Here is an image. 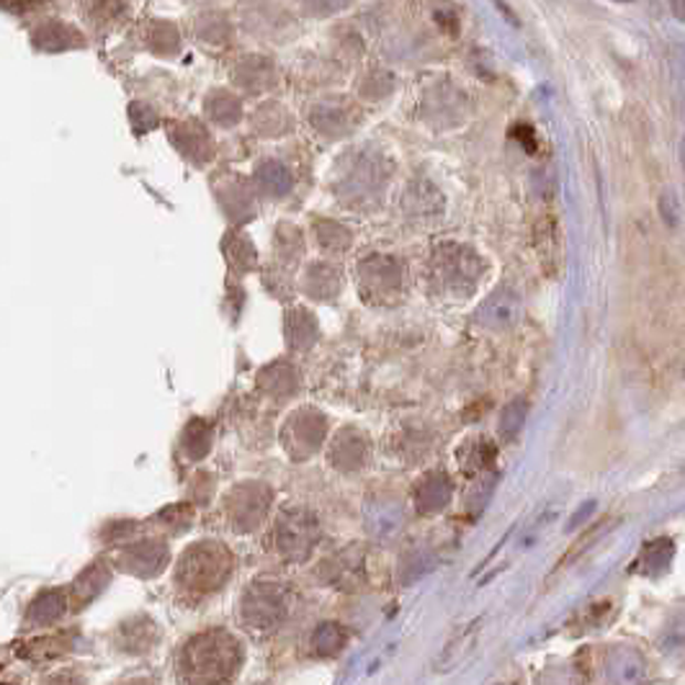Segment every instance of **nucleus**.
Returning a JSON list of instances; mask_svg holds the SVG:
<instances>
[{
	"mask_svg": "<svg viewBox=\"0 0 685 685\" xmlns=\"http://www.w3.org/2000/svg\"><path fill=\"white\" fill-rule=\"evenodd\" d=\"M243 652L238 640L224 632H212L193 640L186 647V671H191L189 681H224L238 671Z\"/></svg>",
	"mask_w": 685,
	"mask_h": 685,
	"instance_id": "f257e3e1",
	"label": "nucleus"
},
{
	"mask_svg": "<svg viewBox=\"0 0 685 685\" xmlns=\"http://www.w3.org/2000/svg\"><path fill=\"white\" fill-rule=\"evenodd\" d=\"M431 276L441 292L449 297H466L474 292L482 276V261L470 247L446 243L433 251Z\"/></svg>",
	"mask_w": 685,
	"mask_h": 685,
	"instance_id": "f03ea898",
	"label": "nucleus"
},
{
	"mask_svg": "<svg viewBox=\"0 0 685 685\" xmlns=\"http://www.w3.org/2000/svg\"><path fill=\"white\" fill-rule=\"evenodd\" d=\"M232 557L217 541H201L181 557L178 582L197 593H212L230 578Z\"/></svg>",
	"mask_w": 685,
	"mask_h": 685,
	"instance_id": "7ed1b4c3",
	"label": "nucleus"
},
{
	"mask_svg": "<svg viewBox=\"0 0 685 685\" xmlns=\"http://www.w3.org/2000/svg\"><path fill=\"white\" fill-rule=\"evenodd\" d=\"M317 539H320V526L309 516L307 510H286L278 518L276 526V544L282 555L292 562H302L315 549Z\"/></svg>",
	"mask_w": 685,
	"mask_h": 685,
	"instance_id": "20e7f679",
	"label": "nucleus"
},
{
	"mask_svg": "<svg viewBox=\"0 0 685 685\" xmlns=\"http://www.w3.org/2000/svg\"><path fill=\"white\" fill-rule=\"evenodd\" d=\"M358 284L361 294L371 302H384L400 294L402 286V268L400 263L389 255H371L358 266Z\"/></svg>",
	"mask_w": 685,
	"mask_h": 685,
	"instance_id": "39448f33",
	"label": "nucleus"
},
{
	"mask_svg": "<svg viewBox=\"0 0 685 685\" xmlns=\"http://www.w3.org/2000/svg\"><path fill=\"white\" fill-rule=\"evenodd\" d=\"M325 431H328V423L320 412L299 410L284 428V446L294 459H307L323 446Z\"/></svg>",
	"mask_w": 685,
	"mask_h": 685,
	"instance_id": "423d86ee",
	"label": "nucleus"
},
{
	"mask_svg": "<svg viewBox=\"0 0 685 685\" xmlns=\"http://www.w3.org/2000/svg\"><path fill=\"white\" fill-rule=\"evenodd\" d=\"M286 616L284 593L271 582H255L243 596V621L253 629H271Z\"/></svg>",
	"mask_w": 685,
	"mask_h": 685,
	"instance_id": "0eeeda50",
	"label": "nucleus"
},
{
	"mask_svg": "<svg viewBox=\"0 0 685 685\" xmlns=\"http://www.w3.org/2000/svg\"><path fill=\"white\" fill-rule=\"evenodd\" d=\"M271 493L261 485H240L230 495V516L240 531H253L261 526L263 516L268 513Z\"/></svg>",
	"mask_w": 685,
	"mask_h": 685,
	"instance_id": "6e6552de",
	"label": "nucleus"
},
{
	"mask_svg": "<svg viewBox=\"0 0 685 685\" xmlns=\"http://www.w3.org/2000/svg\"><path fill=\"white\" fill-rule=\"evenodd\" d=\"M520 320V299L516 292L500 289L477 309V323L487 330H510Z\"/></svg>",
	"mask_w": 685,
	"mask_h": 685,
	"instance_id": "1a4fd4ad",
	"label": "nucleus"
},
{
	"mask_svg": "<svg viewBox=\"0 0 685 685\" xmlns=\"http://www.w3.org/2000/svg\"><path fill=\"white\" fill-rule=\"evenodd\" d=\"M168 562V549L160 541H137L122 551V565L139 578H152Z\"/></svg>",
	"mask_w": 685,
	"mask_h": 685,
	"instance_id": "9d476101",
	"label": "nucleus"
},
{
	"mask_svg": "<svg viewBox=\"0 0 685 685\" xmlns=\"http://www.w3.org/2000/svg\"><path fill=\"white\" fill-rule=\"evenodd\" d=\"M366 454H369V446H366V439L354 428H346L336 435L330 449V462L333 466H338L342 472H354L361 470L366 462Z\"/></svg>",
	"mask_w": 685,
	"mask_h": 685,
	"instance_id": "9b49d317",
	"label": "nucleus"
},
{
	"mask_svg": "<svg viewBox=\"0 0 685 685\" xmlns=\"http://www.w3.org/2000/svg\"><path fill=\"white\" fill-rule=\"evenodd\" d=\"M451 493V479L443 472H428L415 487V508L420 513H439L449 505Z\"/></svg>",
	"mask_w": 685,
	"mask_h": 685,
	"instance_id": "f8f14e48",
	"label": "nucleus"
},
{
	"mask_svg": "<svg viewBox=\"0 0 685 685\" xmlns=\"http://www.w3.org/2000/svg\"><path fill=\"white\" fill-rule=\"evenodd\" d=\"M605 665H609V678L613 683H636L644 678V660L629 647L611 650Z\"/></svg>",
	"mask_w": 685,
	"mask_h": 685,
	"instance_id": "ddd939ff",
	"label": "nucleus"
},
{
	"mask_svg": "<svg viewBox=\"0 0 685 685\" xmlns=\"http://www.w3.org/2000/svg\"><path fill=\"white\" fill-rule=\"evenodd\" d=\"M675 547L671 539H655L650 544H644L640 559H636V570H640L644 578H660V575L667 572V567L673 562Z\"/></svg>",
	"mask_w": 685,
	"mask_h": 685,
	"instance_id": "4468645a",
	"label": "nucleus"
},
{
	"mask_svg": "<svg viewBox=\"0 0 685 685\" xmlns=\"http://www.w3.org/2000/svg\"><path fill=\"white\" fill-rule=\"evenodd\" d=\"M305 289L313 294L315 299L336 297L340 289V271L328 266V263H315V266H309L307 271Z\"/></svg>",
	"mask_w": 685,
	"mask_h": 685,
	"instance_id": "2eb2a0df",
	"label": "nucleus"
},
{
	"mask_svg": "<svg viewBox=\"0 0 685 685\" xmlns=\"http://www.w3.org/2000/svg\"><path fill=\"white\" fill-rule=\"evenodd\" d=\"M286 338L292 348H309L317 338V323L307 309H292L286 315Z\"/></svg>",
	"mask_w": 685,
	"mask_h": 685,
	"instance_id": "dca6fc26",
	"label": "nucleus"
},
{
	"mask_svg": "<svg viewBox=\"0 0 685 685\" xmlns=\"http://www.w3.org/2000/svg\"><path fill=\"white\" fill-rule=\"evenodd\" d=\"M297 384H299L297 371H294L289 363H274L261 373V387L274 397L292 394L294 389H297Z\"/></svg>",
	"mask_w": 685,
	"mask_h": 685,
	"instance_id": "f3484780",
	"label": "nucleus"
},
{
	"mask_svg": "<svg viewBox=\"0 0 685 685\" xmlns=\"http://www.w3.org/2000/svg\"><path fill=\"white\" fill-rule=\"evenodd\" d=\"M62 611H65L62 596L57 590H46V593L39 596L34 605L29 609V621L31 624H52V621H57L62 616Z\"/></svg>",
	"mask_w": 685,
	"mask_h": 685,
	"instance_id": "a211bd4d",
	"label": "nucleus"
},
{
	"mask_svg": "<svg viewBox=\"0 0 685 685\" xmlns=\"http://www.w3.org/2000/svg\"><path fill=\"white\" fill-rule=\"evenodd\" d=\"M456 456L462 459L466 472H482V470H487L489 462L495 459V446L489 441L479 439V441L466 443V446L459 451Z\"/></svg>",
	"mask_w": 685,
	"mask_h": 685,
	"instance_id": "6ab92c4d",
	"label": "nucleus"
},
{
	"mask_svg": "<svg viewBox=\"0 0 685 685\" xmlns=\"http://www.w3.org/2000/svg\"><path fill=\"white\" fill-rule=\"evenodd\" d=\"M108 578H112V575H108V570H106L104 565H93L91 570H85L83 578L77 580V586H75L77 601L85 603V601H91V598H96L101 590L106 588Z\"/></svg>",
	"mask_w": 685,
	"mask_h": 685,
	"instance_id": "aec40b11",
	"label": "nucleus"
},
{
	"mask_svg": "<svg viewBox=\"0 0 685 685\" xmlns=\"http://www.w3.org/2000/svg\"><path fill=\"white\" fill-rule=\"evenodd\" d=\"M209 439H212V431H209V425L204 423V420H199V418L191 420L183 433L186 454H189L191 459H201L209 451Z\"/></svg>",
	"mask_w": 685,
	"mask_h": 685,
	"instance_id": "412c9836",
	"label": "nucleus"
},
{
	"mask_svg": "<svg viewBox=\"0 0 685 685\" xmlns=\"http://www.w3.org/2000/svg\"><path fill=\"white\" fill-rule=\"evenodd\" d=\"M259 181L263 191H268L271 197H284L292 186L289 173H286V168L278 166V162H266V166L259 170Z\"/></svg>",
	"mask_w": 685,
	"mask_h": 685,
	"instance_id": "4be33fe9",
	"label": "nucleus"
},
{
	"mask_svg": "<svg viewBox=\"0 0 685 685\" xmlns=\"http://www.w3.org/2000/svg\"><path fill=\"white\" fill-rule=\"evenodd\" d=\"M342 644H346V632L338 624H323L313 634V647L317 655H336Z\"/></svg>",
	"mask_w": 685,
	"mask_h": 685,
	"instance_id": "5701e85b",
	"label": "nucleus"
},
{
	"mask_svg": "<svg viewBox=\"0 0 685 685\" xmlns=\"http://www.w3.org/2000/svg\"><path fill=\"white\" fill-rule=\"evenodd\" d=\"M526 402L524 400H513L510 404H505L503 415H500V425H497V431H500V439L505 441H513L516 435L520 433V428H524V420H526Z\"/></svg>",
	"mask_w": 685,
	"mask_h": 685,
	"instance_id": "b1692460",
	"label": "nucleus"
},
{
	"mask_svg": "<svg viewBox=\"0 0 685 685\" xmlns=\"http://www.w3.org/2000/svg\"><path fill=\"white\" fill-rule=\"evenodd\" d=\"M317 238L328 251H346L350 245V232L336 222H317Z\"/></svg>",
	"mask_w": 685,
	"mask_h": 685,
	"instance_id": "393cba45",
	"label": "nucleus"
},
{
	"mask_svg": "<svg viewBox=\"0 0 685 685\" xmlns=\"http://www.w3.org/2000/svg\"><path fill=\"white\" fill-rule=\"evenodd\" d=\"M228 259H230L232 266L240 268V271L253 268V263H255V251H253V245L247 243V238H243V235H232V238L228 240Z\"/></svg>",
	"mask_w": 685,
	"mask_h": 685,
	"instance_id": "a878e982",
	"label": "nucleus"
},
{
	"mask_svg": "<svg viewBox=\"0 0 685 685\" xmlns=\"http://www.w3.org/2000/svg\"><path fill=\"white\" fill-rule=\"evenodd\" d=\"M42 3H46V0H0V6L8 8V11H31V8Z\"/></svg>",
	"mask_w": 685,
	"mask_h": 685,
	"instance_id": "bb28decb",
	"label": "nucleus"
},
{
	"mask_svg": "<svg viewBox=\"0 0 685 685\" xmlns=\"http://www.w3.org/2000/svg\"><path fill=\"white\" fill-rule=\"evenodd\" d=\"M593 510H596V503H588V505H586V510H578V513H575L572 520H570V528H578V526H580V520H588V516H590V513H593Z\"/></svg>",
	"mask_w": 685,
	"mask_h": 685,
	"instance_id": "cd10ccee",
	"label": "nucleus"
},
{
	"mask_svg": "<svg viewBox=\"0 0 685 685\" xmlns=\"http://www.w3.org/2000/svg\"><path fill=\"white\" fill-rule=\"evenodd\" d=\"M673 11L685 19V0H673Z\"/></svg>",
	"mask_w": 685,
	"mask_h": 685,
	"instance_id": "c85d7f7f",
	"label": "nucleus"
},
{
	"mask_svg": "<svg viewBox=\"0 0 685 685\" xmlns=\"http://www.w3.org/2000/svg\"><path fill=\"white\" fill-rule=\"evenodd\" d=\"M683 173H685V139H683Z\"/></svg>",
	"mask_w": 685,
	"mask_h": 685,
	"instance_id": "c756f323",
	"label": "nucleus"
},
{
	"mask_svg": "<svg viewBox=\"0 0 685 685\" xmlns=\"http://www.w3.org/2000/svg\"><path fill=\"white\" fill-rule=\"evenodd\" d=\"M619 3H629V0H619Z\"/></svg>",
	"mask_w": 685,
	"mask_h": 685,
	"instance_id": "7c9ffc66",
	"label": "nucleus"
}]
</instances>
